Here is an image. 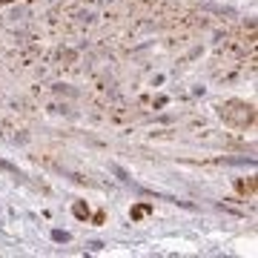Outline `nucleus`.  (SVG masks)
Masks as SVG:
<instances>
[{
    "mask_svg": "<svg viewBox=\"0 0 258 258\" xmlns=\"http://www.w3.org/2000/svg\"><path fill=\"white\" fill-rule=\"evenodd\" d=\"M109 169H112V172H115V175L120 178V181H123V184H129V172L123 169V166H118V164H109Z\"/></svg>",
    "mask_w": 258,
    "mask_h": 258,
    "instance_id": "7ed1b4c3",
    "label": "nucleus"
},
{
    "mask_svg": "<svg viewBox=\"0 0 258 258\" xmlns=\"http://www.w3.org/2000/svg\"><path fill=\"white\" fill-rule=\"evenodd\" d=\"M52 241H55V244H69V241H72V235H69V232H63V230H52Z\"/></svg>",
    "mask_w": 258,
    "mask_h": 258,
    "instance_id": "f03ea898",
    "label": "nucleus"
},
{
    "mask_svg": "<svg viewBox=\"0 0 258 258\" xmlns=\"http://www.w3.org/2000/svg\"><path fill=\"white\" fill-rule=\"evenodd\" d=\"M46 3H49V0H46Z\"/></svg>",
    "mask_w": 258,
    "mask_h": 258,
    "instance_id": "0eeeda50",
    "label": "nucleus"
},
{
    "mask_svg": "<svg viewBox=\"0 0 258 258\" xmlns=\"http://www.w3.org/2000/svg\"><path fill=\"white\" fill-rule=\"evenodd\" d=\"M89 249H92V252H101V249H103V241H89Z\"/></svg>",
    "mask_w": 258,
    "mask_h": 258,
    "instance_id": "39448f33",
    "label": "nucleus"
},
{
    "mask_svg": "<svg viewBox=\"0 0 258 258\" xmlns=\"http://www.w3.org/2000/svg\"><path fill=\"white\" fill-rule=\"evenodd\" d=\"M15 144H29V135H15Z\"/></svg>",
    "mask_w": 258,
    "mask_h": 258,
    "instance_id": "423d86ee",
    "label": "nucleus"
},
{
    "mask_svg": "<svg viewBox=\"0 0 258 258\" xmlns=\"http://www.w3.org/2000/svg\"><path fill=\"white\" fill-rule=\"evenodd\" d=\"M52 92H55V95H63V98H78V89L66 86V83H55V86H52Z\"/></svg>",
    "mask_w": 258,
    "mask_h": 258,
    "instance_id": "f257e3e1",
    "label": "nucleus"
},
{
    "mask_svg": "<svg viewBox=\"0 0 258 258\" xmlns=\"http://www.w3.org/2000/svg\"><path fill=\"white\" fill-rule=\"evenodd\" d=\"M75 215H78V218H89V210H83L81 204H78V207H75Z\"/></svg>",
    "mask_w": 258,
    "mask_h": 258,
    "instance_id": "20e7f679",
    "label": "nucleus"
}]
</instances>
